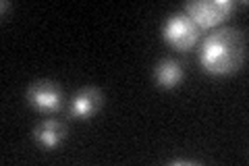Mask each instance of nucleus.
Listing matches in <instances>:
<instances>
[{"mask_svg": "<svg viewBox=\"0 0 249 166\" xmlns=\"http://www.w3.org/2000/svg\"><path fill=\"white\" fill-rule=\"evenodd\" d=\"M162 36L177 50H189L197 44L199 29L185 13H175L162 25Z\"/></svg>", "mask_w": 249, "mask_h": 166, "instance_id": "obj_3", "label": "nucleus"}, {"mask_svg": "<svg viewBox=\"0 0 249 166\" xmlns=\"http://www.w3.org/2000/svg\"><path fill=\"white\" fill-rule=\"evenodd\" d=\"M245 60V37L232 27H218L201 42L199 65L210 75H231Z\"/></svg>", "mask_w": 249, "mask_h": 166, "instance_id": "obj_1", "label": "nucleus"}, {"mask_svg": "<svg viewBox=\"0 0 249 166\" xmlns=\"http://www.w3.org/2000/svg\"><path fill=\"white\" fill-rule=\"evenodd\" d=\"M100 102H102V96H100L98 90L93 88H85L81 90L71 102V114L77 118H88L91 114H96V110L100 108Z\"/></svg>", "mask_w": 249, "mask_h": 166, "instance_id": "obj_5", "label": "nucleus"}, {"mask_svg": "<svg viewBox=\"0 0 249 166\" xmlns=\"http://www.w3.org/2000/svg\"><path fill=\"white\" fill-rule=\"evenodd\" d=\"M27 102L37 112L52 114L62 104V93L52 81H36L27 90Z\"/></svg>", "mask_w": 249, "mask_h": 166, "instance_id": "obj_4", "label": "nucleus"}, {"mask_svg": "<svg viewBox=\"0 0 249 166\" xmlns=\"http://www.w3.org/2000/svg\"><path fill=\"white\" fill-rule=\"evenodd\" d=\"M154 77H156V85H160L164 90H173L183 81V67L173 58H166L156 67Z\"/></svg>", "mask_w": 249, "mask_h": 166, "instance_id": "obj_7", "label": "nucleus"}, {"mask_svg": "<svg viewBox=\"0 0 249 166\" xmlns=\"http://www.w3.org/2000/svg\"><path fill=\"white\" fill-rule=\"evenodd\" d=\"M232 11H235L232 0H210V2L208 0H193V2L185 4V15L196 23L199 31L220 25Z\"/></svg>", "mask_w": 249, "mask_h": 166, "instance_id": "obj_2", "label": "nucleus"}, {"mask_svg": "<svg viewBox=\"0 0 249 166\" xmlns=\"http://www.w3.org/2000/svg\"><path fill=\"white\" fill-rule=\"evenodd\" d=\"M34 137H36V141L40 146L52 149V148H56L62 139H65V125L54 121V118H48V121H44V123H40L36 127Z\"/></svg>", "mask_w": 249, "mask_h": 166, "instance_id": "obj_6", "label": "nucleus"}]
</instances>
